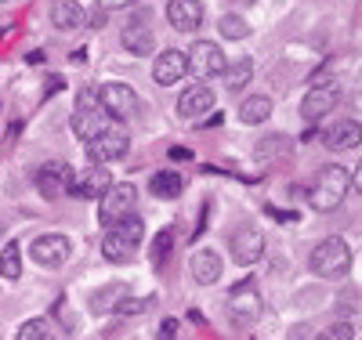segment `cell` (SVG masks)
Returning a JSON list of instances; mask_svg holds the SVG:
<instances>
[{
	"instance_id": "6da1fadb",
	"label": "cell",
	"mask_w": 362,
	"mask_h": 340,
	"mask_svg": "<svg viewBox=\"0 0 362 340\" xmlns=\"http://www.w3.org/2000/svg\"><path fill=\"white\" fill-rule=\"evenodd\" d=\"M141 239H145V225L138 213H127L124 221H116L105 228V242H102V254L112 264H131L141 250Z\"/></svg>"
},
{
	"instance_id": "7a4b0ae2",
	"label": "cell",
	"mask_w": 362,
	"mask_h": 340,
	"mask_svg": "<svg viewBox=\"0 0 362 340\" xmlns=\"http://www.w3.org/2000/svg\"><path fill=\"white\" fill-rule=\"evenodd\" d=\"M348 192H351V174L344 167H337V163H329V167H322L315 174L312 189H308V203H312V210L329 213V210H337L348 199Z\"/></svg>"
},
{
	"instance_id": "3957f363",
	"label": "cell",
	"mask_w": 362,
	"mask_h": 340,
	"mask_svg": "<svg viewBox=\"0 0 362 340\" xmlns=\"http://www.w3.org/2000/svg\"><path fill=\"white\" fill-rule=\"evenodd\" d=\"M109 127H112V112L98 102V90H83L76 109H73V134L80 141H90L95 134H102Z\"/></svg>"
},
{
	"instance_id": "277c9868",
	"label": "cell",
	"mask_w": 362,
	"mask_h": 340,
	"mask_svg": "<svg viewBox=\"0 0 362 340\" xmlns=\"http://www.w3.org/2000/svg\"><path fill=\"white\" fill-rule=\"evenodd\" d=\"M312 271L319 279H344L351 271V246L344 239H322L312 250Z\"/></svg>"
},
{
	"instance_id": "5b68a950",
	"label": "cell",
	"mask_w": 362,
	"mask_h": 340,
	"mask_svg": "<svg viewBox=\"0 0 362 340\" xmlns=\"http://www.w3.org/2000/svg\"><path fill=\"white\" fill-rule=\"evenodd\" d=\"M134 203H138V189L127 181H112L109 192L98 199V221L109 228L116 221H124L127 213H134Z\"/></svg>"
},
{
	"instance_id": "8992f818",
	"label": "cell",
	"mask_w": 362,
	"mask_h": 340,
	"mask_svg": "<svg viewBox=\"0 0 362 340\" xmlns=\"http://www.w3.org/2000/svg\"><path fill=\"white\" fill-rule=\"evenodd\" d=\"M225 51L214 44V40H196L192 51H189V73L196 80H214V76H225Z\"/></svg>"
},
{
	"instance_id": "52a82bcc",
	"label": "cell",
	"mask_w": 362,
	"mask_h": 340,
	"mask_svg": "<svg viewBox=\"0 0 362 340\" xmlns=\"http://www.w3.org/2000/svg\"><path fill=\"white\" fill-rule=\"evenodd\" d=\"M73 184H76V174H73V167L62 163V160H51V163H44V167L37 170V192H40L44 199H62V196H69Z\"/></svg>"
},
{
	"instance_id": "ba28073f",
	"label": "cell",
	"mask_w": 362,
	"mask_h": 340,
	"mask_svg": "<svg viewBox=\"0 0 362 340\" xmlns=\"http://www.w3.org/2000/svg\"><path fill=\"white\" fill-rule=\"evenodd\" d=\"M127 148H131L127 131H119L112 123L109 131H102V134H95L87 141V156H90V163H116V160L127 156Z\"/></svg>"
},
{
	"instance_id": "9c48e42d",
	"label": "cell",
	"mask_w": 362,
	"mask_h": 340,
	"mask_svg": "<svg viewBox=\"0 0 362 340\" xmlns=\"http://www.w3.org/2000/svg\"><path fill=\"white\" fill-rule=\"evenodd\" d=\"M337 102H341V87H337V83L315 80V83L308 87L305 102H300V116H305L308 123H319L322 116H329V112L337 109Z\"/></svg>"
},
{
	"instance_id": "30bf717a",
	"label": "cell",
	"mask_w": 362,
	"mask_h": 340,
	"mask_svg": "<svg viewBox=\"0 0 362 340\" xmlns=\"http://www.w3.org/2000/svg\"><path fill=\"white\" fill-rule=\"evenodd\" d=\"M29 254H33V261L40 268H58V264H66L69 254H73V246L62 232H51V235H37L33 242H29Z\"/></svg>"
},
{
	"instance_id": "8fae6325",
	"label": "cell",
	"mask_w": 362,
	"mask_h": 340,
	"mask_svg": "<svg viewBox=\"0 0 362 340\" xmlns=\"http://www.w3.org/2000/svg\"><path fill=\"white\" fill-rule=\"evenodd\" d=\"M98 102L112 112V119H131L134 109H138V95H134V87H127V83H102L98 87Z\"/></svg>"
},
{
	"instance_id": "7c38bea8",
	"label": "cell",
	"mask_w": 362,
	"mask_h": 340,
	"mask_svg": "<svg viewBox=\"0 0 362 340\" xmlns=\"http://www.w3.org/2000/svg\"><path fill=\"white\" fill-rule=\"evenodd\" d=\"M261 293H257V286L254 283H239V286H232V293H228V315L235 319V322H254L257 315H261Z\"/></svg>"
},
{
	"instance_id": "4fadbf2b",
	"label": "cell",
	"mask_w": 362,
	"mask_h": 340,
	"mask_svg": "<svg viewBox=\"0 0 362 340\" xmlns=\"http://www.w3.org/2000/svg\"><path fill=\"white\" fill-rule=\"evenodd\" d=\"M322 145L329 152H351L362 145V123L358 119H337L329 123V127H322Z\"/></svg>"
},
{
	"instance_id": "5bb4252c",
	"label": "cell",
	"mask_w": 362,
	"mask_h": 340,
	"mask_svg": "<svg viewBox=\"0 0 362 340\" xmlns=\"http://www.w3.org/2000/svg\"><path fill=\"white\" fill-rule=\"evenodd\" d=\"M210 109H214V90L206 87V80H196L192 87L181 90V98H177V112L185 116V119H199V116H206Z\"/></svg>"
},
{
	"instance_id": "9a60e30c",
	"label": "cell",
	"mask_w": 362,
	"mask_h": 340,
	"mask_svg": "<svg viewBox=\"0 0 362 340\" xmlns=\"http://www.w3.org/2000/svg\"><path fill=\"white\" fill-rule=\"evenodd\" d=\"M228 250H232L235 264H257L264 257V235L257 228H239L228 242Z\"/></svg>"
},
{
	"instance_id": "2e32d148",
	"label": "cell",
	"mask_w": 362,
	"mask_h": 340,
	"mask_svg": "<svg viewBox=\"0 0 362 340\" xmlns=\"http://www.w3.org/2000/svg\"><path fill=\"white\" fill-rule=\"evenodd\" d=\"M181 76H189V54H181V51H163L156 54L153 61V80L160 87H174Z\"/></svg>"
},
{
	"instance_id": "e0dca14e",
	"label": "cell",
	"mask_w": 362,
	"mask_h": 340,
	"mask_svg": "<svg viewBox=\"0 0 362 340\" xmlns=\"http://www.w3.org/2000/svg\"><path fill=\"white\" fill-rule=\"evenodd\" d=\"M167 22L177 29V33H192V29L203 25V4L199 0H170L167 4Z\"/></svg>"
},
{
	"instance_id": "ac0fdd59",
	"label": "cell",
	"mask_w": 362,
	"mask_h": 340,
	"mask_svg": "<svg viewBox=\"0 0 362 340\" xmlns=\"http://www.w3.org/2000/svg\"><path fill=\"white\" fill-rule=\"evenodd\" d=\"M109 184H112V177H109L105 163H95L90 170H83V174L76 177L73 192H76L80 199H102V196L109 192Z\"/></svg>"
},
{
	"instance_id": "d6986e66",
	"label": "cell",
	"mask_w": 362,
	"mask_h": 340,
	"mask_svg": "<svg viewBox=\"0 0 362 340\" xmlns=\"http://www.w3.org/2000/svg\"><path fill=\"white\" fill-rule=\"evenodd\" d=\"M189 275H192V283H199V286H214L221 279V257L214 250H196L189 257Z\"/></svg>"
},
{
	"instance_id": "ffe728a7",
	"label": "cell",
	"mask_w": 362,
	"mask_h": 340,
	"mask_svg": "<svg viewBox=\"0 0 362 340\" xmlns=\"http://www.w3.org/2000/svg\"><path fill=\"white\" fill-rule=\"evenodd\" d=\"M119 40H124V47H127L131 54H138V58H141V54H153V47H156V37H153V29H148L145 22H141V25L131 22Z\"/></svg>"
},
{
	"instance_id": "44dd1931",
	"label": "cell",
	"mask_w": 362,
	"mask_h": 340,
	"mask_svg": "<svg viewBox=\"0 0 362 340\" xmlns=\"http://www.w3.org/2000/svg\"><path fill=\"white\" fill-rule=\"evenodd\" d=\"M83 22L80 0H51V25L54 29H76Z\"/></svg>"
},
{
	"instance_id": "7402d4cb",
	"label": "cell",
	"mask_w": 362,
	"mask_h": 340,
	"mask_svg": "<svg viewBox=\"0 0 362 340\" xmlns=\"http://www.w3.org/2000/svg\"><path fill=\"white\" fill-rule=\"evenodd\" d=\"M148 189H153V196H160V199H177L181 189H185V181H181V174H174V170H160V174H153Z\"/></svg>"
},
{
	"instance_id": "603a6c76",
	"label": "cell",
	"mask_w": 362,
	"mask_h": 340,
	"mask_svg": "<svg viewBox=\"0 0 362 340\" xmlns=\"http://www.w3.org/2000/svg\"><path fill=\"white\" fill-rule=\"evenodd\" d=\"M268 116H272V98H264V95H254V98H247L243 105H239V119L250 123V127L264 123Z\"/></svg>"
},
{
	"instance_id": "cb8c5ba5",
	"label": "cell",
	"mask_w": 362,
	"mask_h": 340,
	"mask_svg": "<svg viewBox=\"0 0 362 340\" xmlns=\"http://www.w3.org/2000/svg\"><path fill=\"white\" fill-rule=\"evenodd\" d=\"M0 275H4L8 283H15L22 275V250H18V242H4V250H0Z\"/></svg>"
},
{
	"instance_id": "d4e9b609",
	"label": "cell",
	"mask_w": 362,
	"mask_h": 340,
	"mask_svg": "<svg viewBox=\"0 0 362 340\" xmlns=\"http://www.w3.org/2000/svg\"><path fill=\"white\" fill-rule=\"evenodd\" d=\"M250 76H254V61L250 58H239V61H232V66L225 69V87L228 90H243Z\"/></svg>"
},
{
	"instance_id": "484cf974",
	"label": "cell",
	"mask_w": 362,
	"mask_h": 340,
	"mask_svg": "<svg viewBox=\"0 0 362 340\" xmlns=\"http://www.w3.org/2000/svg\"><path fill=\"white\" fill-rule=\"evenodd\" d=\"M15 336L18 340H51L54 336V326H51V319H29V322L18 326Z\"/></svg>"
},
{
	"instance_id": "4316f807",
	"label": "cell",
	"mask_w": 362,
	"mask_h": 340,
	"mask_svg": "<svg viewBox=\"0 0 362 340\" xmlns=\"http://www.w3.org/2000/svg\"><path fill=\"white\" fill-rule=\"evenodd\" d=\"M218 29H221L225 40H247V37H250V22L239 18V15H221Z\"/></svg>"
},
{
	"instance_id": "83f0119b",
	"label": "cell",
	"mask_w": 362,
	"mask_h": 340,
	"mask_svg": "<svg viewBox=\"0 0 362 340\" xmlns=\"http://www.w3.org/2000/svg\"><path fill=\"white\" fill-rule=\"evenodd\" d=\"M319 336H322V340H351L355 329H351V322H334L329 329H322Z\"/></svg>"
},
{
	"instance_id": "f1b7e54d",
	"label": "cell",
	"mask_w": 362,
	"mask_h": 340,
	"mask_svg": "<svg viewBox=\"0 0 362 340\" xmlns=\"http://www.w3.org/2000/svg\"><path fill=\"white\" fill-rule=\"evenodd\" d=\"M145 307H148V300H134V297H127L124 304H116V312H119V315H141Z\"/></svg>"
},
{
	"instance_id": "f546056e",
	"label": "cell",
	"mask_w": 362,
	"mask_h": 340,
	"mask_svg": "<svg viewBox=\"0 0 362 340\" xmlns=\"http://www.w3.org/2000/svg\"><path fill=\"white\" fill-rule=\"evenodd\" d=\"M95 4H98L102 11H116V8H131V4H138V0H95Z\"/></svg>"
},
{
	"instance_id": "4dcf8cb0",
	"label": "cell",
	"mask_w": 362,
	"mask_h": 340,
	"mask_svg": "<svg viewBox=\"0 0 362 340\" xmlns=\"http://www.w3.org/2000/svg\"><path fill=\"white\" fill-rule=\"evenodd\" d=\"M174 333H177V322H174V319H167V322L160 326V336H174Z\"/></svg>"
},
{
	"instance_id": "1f68e13d",
	"label": "cell",
	"mask_w": 362,
	"mask_h": 340,
	"mask_svg": "<svg viewBox=\"0 0 362 340\" xmlns=\"http://www.w3.org/2000/svg\"><path fill=\"white\" fill-rule=\"evenodd\" d=\"M351 189H358L362 192V163L355 167V174H351Z\"/></svg>"
}]
</instances>
